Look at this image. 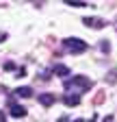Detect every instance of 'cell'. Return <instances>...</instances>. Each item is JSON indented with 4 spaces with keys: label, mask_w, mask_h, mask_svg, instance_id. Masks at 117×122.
Returning <instances> with one entry per match:
<instances>
[{
    "label": "cell",
    "mask_w": 117,
    "mask_h": 122,
    "mask_svg": "<svg viewBox=\"0 0 117 122\" xmlns=\"http://www.w3.org/2000/svg\"><path fill=\"white\" fill-rule=\"evenodd\" d=\"M91 85H93L91 79H87V76H72V81L65 83L67 89H76V92H87Z\"/></svg>",
    "instance_id": "6da1fadb"
},
{
    "label": "cell",
    "mask_w": 117,
    "mask_h": 122,
    "mask_svg": "<svg viewBox=\"0 0 117 122\" xmlns=\"http://www.w3.org/2000/svg\"><path fill=\"white\" fill-rule=\"evenodd\" d=\"M63 44H65V48H67L72 55H82V52L87 50V44H85L82 39H78V37H67Z\"/></svg>",
    "instance_id": "7a4b0ae2"
},
{
    "label": "cell",
    "mask_w": 117,
    "mask_h": 122,
    "mask_svg": "<svg viewBox=\"0 0 117 122\" xmlns=\"http://www.w3.org/2000/svg\"><path fill=\"white\" fill-rule=\"evenodd\" d=\"M37 100H39L43 107H52L56 98H54V94H39V96H37Z\"/></svg>",
    "instance_id": "3957f363"
},
{
    "label": "cell",
    "mask_w": 117,
    "mask_h": 122,
    "mask_svg": "<svg viewBox=\"0 0 117 122\" xmlns=\"http://www.w3.org/2000/svg\"><path fill=\"white\" fill-rule=\"evenodd\" d=\"M106 22L100 20V18H85V26H91V28H102Z\"/></svg>",
    "instance_id": "277c9868"
},
{
    "label": "cell",
    "mask_w": 117,
    "mask_h": 122,
    "mask_svg": "<svg viewBox=\"0 0 117 122\" xmlns=\"http://www.w3.org/2000/svg\"><path fill=\"white\" fill-rule=\"evenodd\" d=\"M11 105V116H15V118H24L26 116V109H24V107H20V105H15V102H9Z\"/></svg>",
    "instance_id": "5b68a950"
},
{
    "label": "cell",
    "mask_w": 117,
    "mask_h": 122,
    "mask_svg": "<svg viewBox=\"0 0 117 122\" xmlns=\"http://www.w3.org/2000/svg\"><path fill=\"white\" fill-rule=\"evenodd\" d=\"M80 102V96L78 94H67L65 96V105H69V107H74V105H78Z\"/></svg>",
    "instance_id": "8992f818"
},
{
    "label": "cell",
    "mask_w": 117,
    "mask_h": 122,
    "mask_svg": "<svg viewBox=\"0 0 117 122\" xmlns=\"http://www.w3.org/2000/svg\"><path fill=\"white\" fill-rule=\"evenodd\" d=\"M15 94H18V96H22V98H28V96H33V89L24 85V87H18V89H15Z\"/></svg>",
    "instance_id": "52a82bcc"
},
{
    "label": "cell",
    "mask_w": 117,
    "mask_h": 122,
    "mask_svg": "<svg viewBox=\"0 0 117 122\" xmlns=\"http://www.w3.org/2000/svg\"><path fill=\"white\" fill-rule=\"evenodd\" d=\"M54 74H58V76H67V74H69V68L63 66V63H58V66H54Z\"/></svg>",
    "instance_id": "ba28073f"
},
{
    "label": "cell",
    "mask_w": 117,
    "mask_h": 122,
    "mask_svg": "<svg viewBox=\"0 0 117 122\" xmlns=\"http://www.w3.org/2000/svg\"><path fill=\"white\" fill-rule=\"evenodd\" d=\"M67 5H72V7H85L82 0H67Z\"/></svg>",
    "instance_id": "9c48e42d"
},
{
    "label": "cell",
    "mask_w": 117,
    "mask_h": 122,
    "mask_svg": "<svg viewBox=\"0 0 117 122\" xmlns=\"http://www.w3.org/2000/svg\"><path fill=\"white\" fill-rule=\"evenodd\" d=\"M0 122H7V113L4 111H0Z\"/></svg>",
    "instance_id": "30bf717a"
},
{
    "label": "cell",
    "mask_w": 117,
    "mask_h": 122,
    "mask_svg": "<svg viewBox=\"0 0 117 122\" xmlns=\"http://www.w3.org/2000/svg\"><path fill=\"white\" fill-rule=\"evenodd\" d=\"M4 39H7V35H4V33H0V41H4Z\"/></svg>",
    "instance_id": "8fae6325"
}]
</instances>
